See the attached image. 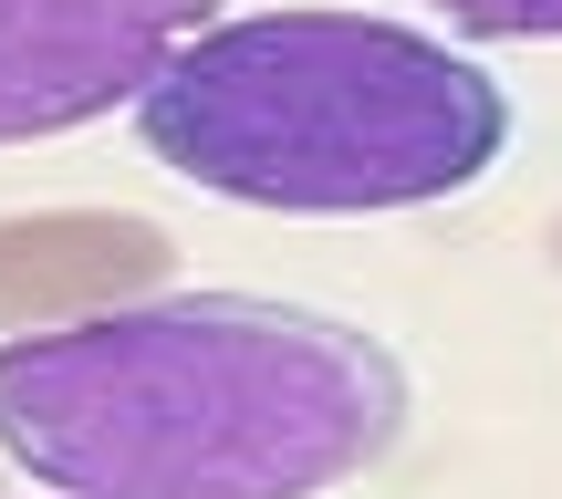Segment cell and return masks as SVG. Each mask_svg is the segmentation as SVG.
<instances>
[{
  "mask_svg": "<svg viewBox=\"0 0 562 499\" xmlns=\"http://www.w3.org/2000/svg\"><path fill=\"white\" fill-rule=\"evenodd\" d=\"M417 385L355 313L157 292L0 343V468L63 499H323L396 458Z\"/></svg>",
  "mask_w": 562,
  "mask_h": 499,
  "instance_id": "cell-1",
  "label": "cell"
},
{
  "mask_svg": "<svg viewBox=\"0 0 562 499\" xmlns=\"http://www.w3.org/2000/svg\"><path fill=\"white\" fill-rule=\"evenodd\" d=\"M136 136L167 178L271 219H396L501 167L510 94L448 32L385 11H220L157 63Z\"/></svg>",
  "mask_w": 562,
  "mask_h": 499,
  "instance_id": "cell-2",
  "label": "cell"
},
{
  "mask_svg": "<svg viewBox=\"0 0 562 499\" xmlns=\"http://www.w3.org/2000/svg\"><path fill=\"white\" fill-rule=\"evenodd\" d=\"M240 0H0V146L104 125Z\"/></svg>",
  "mask_w": 562,
  "mask_h": 499,
  "instance_id": "cell-3",
  "label": "cell"
},
{
  "mask_svg": "<svg viewBox=\"0 0 562 499\" xmlns=\"http://www.w3.org/2000/svg\"><path fill=\"white\" fill-rule=\"evenodd\" d=\"M178 292V229L146 208H21L0 219V343Z\"/></svg>",
  "mask_w": 562,
  "mask_h": 499,
  "instance_id": "cell-4",
  "label": "cell"
},
{
  "mask_svg": "<svg viewBox=\"0 0 562 499\" xmlns=\"http://www.w3.org/2000/svg\"><path fill=\"white\" fill-rule=\"evenodd\" d=\"M459 42H562V0H427Z\"/></svg>",
  "mask_w": 562,
  "mask_h": 499,
  "instance_id": "cell-5",
  "label": "cell"
},
{
  "mask_svg": "<svg viewBox=\"0 0 562 499\" xmlns=\"http://www.w3.org/2000/svg\"><path fill=\"white\" fill-rule=\"evenodd\" d=\"M542 250H552V271H562V208H552V229H542Z\"/></svg>",
  "mask_w": 562,
  "mask_h": 499,
  "instance_id": "cell-6",
  "label": "cell"
},
{
  "mask_svg": "<svg viewBox=\"0 0 562 499\" xmlns=\"http://www.w3.org/2000/svg\"><path fill=\"white\" fill-rule=\"evenodd\" d=\"M0 489H11V468H0Z\"/></svg>",
  "mask_w": 562,
  "mask_h": 499,
  "instance_id": "cell-7",
  "label": "cell"
}]
</instances>
